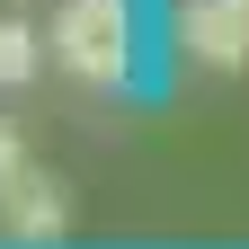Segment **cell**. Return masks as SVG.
<instances>
[{
  "label": "cell",
  "instance_id": "6da1fadb",
  "mask_svg": "<svg viewBox=\"0 0 249 249\" xmlns=\"http://www.w3.org/2000/svg\"><path fill=\"white\" fill-rule=\"evenodd\" d=\"M53 62L89 89L134 80V0H62L53 9Z\"/></svg>",
  "mask_w": 249,
  "mask_h": 249
},
{
  "label": "cell",
  "instance_id": "7a4b0ae2",
  "mask_svg": "<svg viewBox=\"0 0 249 249\" xmlns=\"http://www.w3.org/2000/svg\"><path fill=\"white\" fill-rule=\"evenodd\" d=\"M169 27H178V53L213 62V71H240L249 62V0H178Z\"/></svg>",
  "mask_w": 249,
  "mask_h": 249
},
{
  "label": "cell",
  "instance_id": "3957f363",
  "mask_svg": "<svg viewBox=\"0 0 249 249\" xmlns=\"http://www.w3.org/2000/svg\"><path fill=\"white\" fill-rule=\"evenodd\" d=\"M0 231H9V240H53L62 231V187L36 160H27L18 178H0Z\"/></svg>",
  "mask_w": 249,
  "mask_h": 249
},
{
  "label": "cell",
  "instance_id": "277c9868",
  "mask_svg": "<svg viewBox=\"0 0 249 249\" xmlns=\"http://www.w3.org/2000/svg\"><path fill=\"white\" fill-rule=\"evenodd\" d=\"M27 71H36V27H27V18H0V89H18Z\"/></svg>",
  "mask_w": 249,
  "mask_h": 249
},
{
  "label": "cell",
  "instance_id": "5b68a950",
  "mask_svg": "<svg viewBox=\"0 0 249 249\" xmlns=\"http://www.w3.org/2000/svg\"><path fill=\"white\" fill-rule=\"evenodd\" d=\"M18 169H27V142L9 134V124H0V178H18Z\"/></svg>",
  "mask_w": 249,
  "mask_h": 249
}]
</instances>
